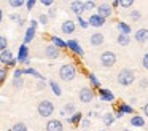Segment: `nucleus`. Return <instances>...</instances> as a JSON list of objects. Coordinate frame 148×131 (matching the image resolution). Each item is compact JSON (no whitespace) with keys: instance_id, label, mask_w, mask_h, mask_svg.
<instances>
[{"instance_id":"nucleus-9","label":"nucleus","mask_w":148,"mask_h":131,"mask_svg":"<svg viewBox=\"0 0 148 131\" xmlns=\"http://www.w3.org/2000/svg\"><path fill=\"white\" fill-rule=\"evenodd\" d=\"M45 56L48 58V59H58V58L61 56V50L56 48L54 45H48V46L45 48Z\"/></svg>"},{"instance_id":"nucleus-10","label":"nucleus","mask_w":148,"mask_h":131,"mask_svg":"<svg viewBox=\"0 0 148 131\" xmlns=\"http://www.w3.org/2000/svg\"><path fill=\"white\" fill-rule=\"evenodd\" d=\"M88 22H89V26H92V27H102L103 24H105V19L102 18V16H99L97 13H94V15H91L89 18H88Z\"/></svg>"},{"instance_id":"nucleus-37","label":"nucleus","mask_w":148,"mask_h":131,"mask_svg":"<svg viewBox=\"0 0 148 131\" xmlns=\"http://www.w3.org/2000/svg\"><path fill=\"white\" fill-rule=\"evenodd\" d=\"M5 78H7V69L5 67H0V85L5 82Z\"/></svg>"},{"instance_id":"nucleus-4","label":"nucleus","mask_w":148,"mask_h":131,"mask_svg":"<svg viewBox=\"0 0 148 131\" xmlns=\"http://www.w3.org/2000/svg\"><path fill=\"white\" fill-rule=\"evenodd\" d=\"M100 64L103 67H113L116 64V54L113 51H103L100 54Z\"/></svg>"},{"instance_id":"nucleus-2","label":"nucleus","mask_w":148,"mask_h":131,"mask_svg":"<svg viewBox=\"0 0 148 131\" xmlns=\"http://www.w3.org/2000/svg\"><path fill=\"white\" fill-rule=\"evenodd\" d=\"M118 83L121 86H129V85H132L134 83V80H135V72L132 69H123L121 72L118 73Z\"/></svg>"},{"instance_id":"nucleus-12","label":"nucleus","mask_w":148,"mask_h":131,"mask_svg":"<svg viewBox=\"0 0 148 131\" xmlns=\"http://www.w3.org/2000/svg\"><path fill=\"white\" fill-rule=\"evenodd\" d=\"M67 48L72 51V53H75V54H78V56H83V48L80 46V43H78L77 40H69L67 42Z\"/></svg>"},{"instance_id":"nucleus-44","label":"nucleus","mask_w":148,"mask_h":131,"mask_svg":"<svg viewBox=\"0 0 148 131\" xmlns=\"http://www.w3.org/2000/svg\"><path fill=\"white\" fill-rule=\"evenodd\" d=\"M81 126H84V128H88V126H91V123H89V120H88V118H83V120H81Z\"/></svg>"},{"instance_id":"nucleus-53","label":"nucleus","mask_w":148,"mask_h":131,"mask_svg":"<svg viewBox=\"0 0 148 131\" xmlns=\"http://www.w3.org/2000/svg\"><path fill=\"white\" fill-rule=\"evenodd\" d=\"M143 114H145V117H148V102L143 105Z\"/></svg>"},{"instance_id":"nucleus-46","label":"nucleus","mask_w":148,"mask_h":131,"mask_svg":"<svg viewBox=\"0 0 148 131\" xmlns=\"http://www.w3.org/2000/svg\"><path fill=\"white\" fill-rule=\"evenodd\" d=\"M37 26H38V21H37V19H32V21H30V27L37 30Z\"/></svg>"},{"instance_id":"nucleus-21","label":"nucleus","mask_w":148,"mask_h":131,"mask_svg":"<svg viewBox=\"0 0 148 131\" xmlns=\"http://www.w3.org/2000/svg\"><path fill=\"white\" fill-rule=\"evenodd\" d=\"M116 118H115V114H113V112H105V114L102 115V121H103L105 126H112Z\"/></svg>"},{"instance_id":"nucleus-40","label":"nucleus","mask_w":148,"mask_h":131,"mask_svg":"<svg viewBox=\"0 0 148 131\" xmlns=\"http://www.w3.org/2000/svg\"><path fill=\"white\" fill-rule=\"evenodd\" d=\"M142 66H143V69L148 70V53H145L143 58H142Z\"/></svg>"},{"instance_id":"nucleus-8","label":"nucleus","mask_w":148,"mask_h":131,"mask_svg":"<svg viewBox=\"0 0 148 131\" xmlns=\"http://www.w3.org/2000/svg\"><path fill=\"white\" fill-rule=\"evenodd\" d=\"M97 93H99V98H100V101H103V102H110L112 104L113 101H115V94H113L110 89H107V88H100V89H97Z\"/></svg>"},{"instance_id":"nucleus-3","label":"nucleus","mask_w":148,"mask_h":131,"mask_svg":"<svg viewBox=\"0 0 148 131\" xmlns=\"http://www.w3.org/2000/svg\"><path fill=\"white\" fill-rule=\"evenodd\" d=\"M37 112H38L40 117H51L53 114H54V104H53L51 101H48V99H43V101L38 102V105H37Z\"/></svg>"},{"instance_id":"nucleus-15","label":"nucleus","mask_w":148,"mask_h":131,"mask_svg":"<svg viewBox=\"0 0 148 131\" xmlns=\"http://www.w3.org/2000/svg\"><path fill=\"white\" fill-rule=\"evenodd\" d=\"M89 43L92 45V46H100V45L103 43V34H100V32L92 34L89 37Z\"/></svg>"},{"instance_id":"nucleus-56","label":"nucleus","mask_w":148,"mask_h":131,"mask_svg":"<svg viewBox=\"0 0 148 131\" xmlns=\"http://www.w3.org/2000/svg\"><path fill=\"white\" fill-rule=\"evenodd\" d=\"M2 19H3V11H2V8H0V22H2Z\"/></svg>"},{"instance_id":"nucleus-19","label":"nucleus","mask_w":148,"mask_h":131,"mask_svg":"<svg viewBox=\"0 0 148 131\" xmlns=\"http://www.w3.org/2000/svg\"><path fill=\"white\" fill-rule=\"evenodd\" d=\"M13 58L14 56H13V53H11L10 50H5V51H2V53H0V62L5 64V66H8V62H10Z\"/></svg>"},{"instance_id":"nucleus-38","label":"nucleus","mask_w":148,"mask_h":131,"mask_svg":"<svg viewBox=\"0 0 148 131\" xmlns=\"http://www.w3.org/2000/svg\"><path fill=\"white\" fill-rule=\"evenodd\" d=\"M83 6H84V11H88V10H92L96 6V3L94 2H83Z\"/></svg>"},{"instance_id":"nucleus-11","label":"nucleus","mask_w":148,"mask_h":131,"mask_svg":"<svg viewBox=\"0 0 148 131\" xmlns=\"http://www.w3.org/2000/svg\"><path fill=\"white\" fill-rule=\"evenodd\" d=\"M16 59H18V62H23V64L29 59V48H27V45L23 43L19 46V51H18V58H16Z\"/></svg>"},{"instance_id":"nucleus-32","label":"nucleus","mask_w":148,"mask_h":131,"mask_svg":"<svg viewBox=\"0 0 148 131\" xmlns=\"http://www.w3.org/2000/svg\"><path fill=\"white\" fill-rule=\"evenodd\" d=\"M77 21H78V24H80L81 29H88V27H89V22H88V19H84L83 16H77Z\"/></svg>"},{"instance_id":"nucleus-54","label":"nucleus","mask_w":148,"mask_h":131,"mask_svg":"<svg viewBox=\"0 0 148 131\" xmlns=\"http://www.w3.org/2000/svg\"><path fill=\"white\" fill-rule=\"evenodd\" d=\"M96 112H94V110H89V112H88V117H96Z\"/></svg>"},{"instance_id":"nucleus-5","label":"nucleus","mask_w":148,"mask_h":131,"mask_svg":"<svg viewBox=\"0 0 148 131\" xmlns=\"http://www.w3.org/2000/svg\"><path fill=\"white\" fill-rule=\"evenodd\" d=\"M94 89L92 88H88V86H84V88L80 89V93H78V99H80L81 102H84V104H88V102H91L94 99Z\"/></svg>"},{"instance_id":"nucleus-29","label":"nucleus","mask_w":148,"mask_h":131,"mask_svg":"<svg viewBox=\"0 0 148 131\" xmlns=\"http://www.w3.org/2000/svg\"><path fill=\"white\" fill-rule=\"evenodd\" d=\"M49 86H51L53 93H54L56 96H61L62 94V89H61V86H59V83L56 82V80H49Z\"/></svg>"},{"instance_id":"nucleus-48","label":"nucleus","mask_w":148,"mask_h":131,"mask_svg":"<svg viewBox=\"0 0 148 131\" xmlns=\"http://www.w3.org/2000/svg\"><path fill=\"white\" fill-rule=\"evenodd\" d=\"M16 62H18V59H16V58H13V59L8 62V67H14V66H16Z\"/></svg>"},{"instance_id":"nucleus-26","label":"nucleus","mask_w":148,"mask_h":131,"mask_svg":"<svg viewBox=\"0 0 148 131\" xmlns=\"http://www.w3.org/2000/svg\"><path fill=\"white\" fill-rule=\"evenodd\" d=\"M116 110H119L123 115L124 114H134V107L131 104H126V102H121V104L116 107Z\"/></svg>"},{"instance_id":"nucleus-18","label":"nucleus","mask_w":148,"mask_h":131,"mask_svg":"<svg viewBox=\"0 0 148 131\" xmlns=\"http://www.w3.org/2000/svg\"><path fill=\"white\" fill-rule=\"evenodd\" d=\"M61 114H62V115H67V117H72V115L77 114V107H75V104L69 102V104H65V105H64V109H62Z\"/></svg>"},{"instance_id":"nucleus-41","label":"nucleus","mask_w":148,"mask_h":131,"mask_svg":"<svg viewBox=\"0 0 148 131\" xmlns=\"http://www.w3.org/2000/svg\"><path fill=\"white\" fill-rule=\"evenodd\" d=\"M24 75L23 69H14V73H13V78H21Z\"/></svg>"},{"instance_id":"nucleus-30","label":"nucleus","mask_w":148,"mask_h":131,"mask_svg":"<svg viewBox=\"0 0 148 131\" xmlns=\"http://www.w3.org/2000/svg\"><path fill=\"white\" fill-rule=\"evenodd\" d=\"M11 131H27V126L23 121H18V123H14L13 126H11Z\"/></svg>"},{"instance_id":"nucleus-28","label":"nucleus","mask_w":148,"mask_h":131,"mask_svg":"<svg viewBox=\"0 0 148 131\" xmlns=\"http://www.w3.org/2000/svg\"><path fill=\"white\" fill-rule=\"evenodd\" d=\"M116 42H118V45H121V46H127L129 42H131V37H129V35L119 34L118 37H116Z\"/></svg>"},{"instance_id":"nucleus-47","label":"nucleus","mask_w":148,"mask_h":131,"mask_svg":"<svg viewBox=\"0 0 148 131\" xmlns=\"http://www.w3.org/2000/svg\"><path fill=\"white\" fill-rule=\"evenodd\" d=\"M40 3H42V5H45V6H53V2H51V0H42Z\"/></svg>"},{"instance_id":"nucleus-34","label":"nucleus","mask_w":148,"mask_h":131,"mask_svg":"<svg viewBox=\"0 0 148 131\" xmlns=\"http://www.w3.org/2000/svg\"><path fill=\"white\" fill-rule=\"evenodd\" d=\"M13 86L16 89L23 88V86H24V78H23V77H21V78H13Z\"/></svg>"},{"instance_id":"nucleus-6","label":"nucleus","mask_w":148,"mask_h":131,"mask_svg":"<svg viewBox=\"0 0 148 131\" xmlns=\"http://www.w3.org/2000/svg\"><path fill=\"white\" fill-rule=\"evenodd\" d=\"M97 15L102 16L103 19L112 18V15H113V8H112V5H110V3H100V5L97 6Z\"/></svg>"},{"instance_id":"nucleus-33","label":"nucleus","mask_w":148,"mask_h":131,"mask_svg":"<svg viewBox=\"0 0 148 131\" xmlns=\"http://www.w3.org/2000/svg\"><path fill=\"white\" fill-rule=\"evenodd\" d=\"M8 5L13 6V8H21V6L26 5V2H23V0H11V2H8Z\"/></svg>"},{"instance_id":"nucleus-24","label":"nucleus","mask_w":148,"mask_h":131,"mask_svg":"<svg viewBox=\"0 0 148 131\" xmlns=\"http://www.w3.org/2000/svg\"><path fill=\"white\" fill-rule=\"evenodd\" d=\"M131 125L132 126H137V128H142V126H145V118L142 117V115H132Z\"/></svg>"},{"instance_id":"nucleus-25","label":"nucleus","mask_w":148,"mask_h":131,"mask_svg":"<svg viewBox=\"0 0 148 131\" xmlns=\"http://www.w3.org/2000/svg\"><path fill=\"white\" fill-rule=\"evenodd\" d=\"M23 72L26 73V75H34L35 78H38L40 82H42V80H45V77H43L42 73L38 72V70L34 69V67H26V69H23Z\"/></svg>"},{"instance_id":"nucleus-39","label":"nucleus","mask_w":148,"mask_h":131,"mask_svg":"<svg viewBox=\"0 0 148 131\" xmlns=\"http://www.w3.org/2000/svg\"><path fill=\"white\" fill-rule=\"evenodd\" d=\"M140 11H137V10H134V11H131V19H134V21H138L140 19Z\"/></svg>"},{"instance_id":"nucleus-42","label":"nucleus","mask_w":148,"mask_h":131,"mask_svg":"<svg viewBox=\"0 0 148 131\" xmlns=\"http://www.w3.org/2000/svg\"><path fill=\"white\" fill-rule=\"evenodd\" d=\"M35 0H29V2H26V6H27V10H29V11H30V10H32L34 8V6H35Z\"/></svg>"},{"instance_id":"nucleus-13","label":"nucleus","mask_w":148,"mask_h":131,"mask_svg":"<svg viewBox=\"0 0 148 131\" xmlns=\"http://www.w3.org/2000/svg\"><path fill=\"white\" fill-rule=\"evenodd\" d=\"M75 27H77V24H75L73 21H70V19H69V21H64L62 22V26H61V30H62V34H73L75 32Z\"/></svg>"},{"instance_id":"nucleus-16","label":"nucleus","mask_w":148,"mask_h":131,"mask_svg":"<svg viewBox=\"0 0 148 131\" xmlns=\"http://www.w3.org/2000/svg\"><path fill=\"white\" fill-rule=\"evenodd\" d=\"M135 40H137L138 43L148 42V29H138V30L135 32Z\"/></svg>"},{"instance_id":"nucleus-51","label":"nucleus","mask_w":148,"mask_h":131,"mask_svg":"<svg viewBox=\"0 0 148 131\" xmlns=\"http://www.w3.org/2000/svg\"><path fill=\"white\" fill-rule=\"evenodd\" d=\"M10 19H13V21H19V15H14V13H13V15H10Z\"/></svg>"},{"instance_id":"nucleus-57","label":"nucleus","mask_w":148,"mask_h":131,"mask_svg":"<svg viewBox=\"0 0 148 131\" xmlns=\"http://www.w3.org/2000/svg\"><path fill=\"white\" fill-rule=\"evenodd\" d=\"M123 131H131V130H123Z\"/></svg>"},{"instance_id":"nucleus-49","label":"nucleus","mask_w":148,"mask_h":131,"mask_svg":"<svg viewBox=\"0 0 148 131\" xmlns=\"http://www.w3.org/2000/svg\"><path fill=\"white\" fill-rule=\"evenodd\" d=\"M110 5H112V8H118V6H119V0H113Z\"/></svg>"},{"instance_id":"nucleus-17","label":"nucleus","mask_w":148,"mask_h":131,"mask_svg":"<svg viewBox=\"0 0 148 131\" xmlns=\"http://www.w3.org/2000/svg\"><path fill=\"white\" fill-rule=\"evenodd\" d=\"M51 45H54V46L59 48V50L67 48V42H64L61 37H58V35H53V37H51Z\"/></svg>"},{"instance_id":"nucleus-22","label":"nucleus","mask_w":148,"mask_h":131,"mask_svg":"<svg viewBox=\"0 0 148 131\" xmlns=\"http://www.w3.org/2000/svg\"><path fill=\"white\" fill-rule=\"evenodd\" d=\"M81 120H83V114H81V112H77V114L72 115V117H67V121L70 125H73V126H78V125L81 123Z\"/></svg>"},{"instance_id":"nucleus-27","label":"nucleus","mask_w":148,"mask_h":131,"mask_svg":"<svg viewBox=\"0 0 148 131\" xmlns=\"http://www.w3.org/2000/svg\"><path fill=\"white\" fill-rule=\"evenodd\" d=\"M34 37H35V29L29 27V29L26 30V35H24V45L30 43V42L34 40Z\"/></svg>"},{"instance_id":"nucleus-20","label":"nucleus","mask_w":148,"mask_h":131,"mask_svg":"<svg viewBox=\"0 0 148 131\" xmlns=\"http://www.w3.org/2000/svg\"><path fill=\"white\" fill-rule=\"evenodd\" d=\"M116 27H118L119 34H123V35H129V34L132 32L131 26H129V24H126V22H123V21L116 22Z\"/></svg>"},{"instance_id":"nucleus-7","label":"nucleus","mask_w":148,"mask_h":131,"mask_svg":"<svg viewBox=\"0 0 148 131\" xmlns=\"http://www.w3.org/2000/svg\"><path fill=\"white\" fill-rule=\"evenodd\" d=\"M45 130L46 131H62L64 130V125H62V121L58 120V118H51V120H48Z\"/></svg>"},{"instance_id":"nucleus-50","label":"nucleus","mask_w":148,"mask_h":131,"mask_svg":"<svg viewBox=\"0 0 148 131\" xmlns=\"http://www.w3.org/2000/svg\"><path fill=\"white\" fill-rule=\"evenodd\" d=\"M54 16H56V10L51 8V10H49V13H48V18H54Z\"/></svg>"},{"instance_id":"nucleus-55","label":"nucleus","mask_w":148,"mask_h":131,"mask_svg":"<svg viewBox=\"0 0 148 131\" xmlns=\"http://www.w3.org/2000/svg\"><path fill=\"white\" fill-rule=\"evenodd\" d=\"M24 22H26V19H23V18H21L19 21H18V24H19V26H24Z\"/></svg>"},{"instance_id":"nucleus-35","label":"nucleus","mask_w":148,"mask_h":131,"mask_svg":"<svg viewBox=\"0 0 148 131\" xmlns=\"http://www.w3.org/2000/svg\"><path fill=\"white\" fill-rule=\"evenodd\" d=\"M132 5H134L132 0H119V6H121V8H131Z\"/></svg>"},{"instance_id":"nucleus-31","label":"nucleus","mask_w":148,"mask_h":131,"mask_svg":"<svg viewBox=\"0 0 148 131\" xmlns=\"http://www.w3.org/2000/svg\"><path fill=\"white\" fill-rule=\"evenodd\" d=\"M5 50H8V40L5 35H0V53Z\"/></svg>"},{"instance_id":"nucleus-1","label":"nucleus","mask_w":148,"mask_h":131,"mask_svg":"<svg viewBox=\"0 0 148 131\" xmlns=\"http://www.w3.org/2000/svg\"><path fill=\"white\" fill-rule=\"evenodd\" d=\"M77 77V66L75 64H64L59 69V78L64 82H72Z\"/></svg>"},{"instance_id":"nucleus-45","label":"nucleus","mask_w":148,"mask_h":131,"mask_svg":"<svg viewBox=\"0 0 148 131\" xmlns=\"http://www.w3.org/2000/svg\"><path fill=\"white\" fill-rule=\"evenodd\" d=\"M46 86V82L45 80H42V82H38V85H37V89H43Z\"/></svg>"},{"instance_id":"nucleus-36","label":"nucleus","mask_w":148,"mask_h":131,"mask_svg":"<svg viewBox=\"0 0 148 131\" xmlns=\"http://www.w3.org/2000/svg\"><path fill=\"white\" fill-rule=\"evenodd\" d=\"M48 21H49L48 15H40V16H38V24H43V26H46V24H48Z\"/></svg>"},{"instance_id":"nucleus-14","label":"nucleus","mask_w":148,"mask_h":131,"mask_svg":"<svg viewBox=\"0 0 148 131\" xmlns=\"http://www.w3.org/2000/svg\"><path fill=\"white\" fill-rule=\"evenodd\" d=\"M70 11L75 13L77 16H81V13L84 11L83 2H80V0H77V2H72V3H70Z\"/></svg>"},{"instance_id":"nucleus-43","label":"nucleus","mask_w":148,"mask_h":131,"mask_svg":"<svg viewBox=\"0 0 148 131\" xmlns=\"http://www.w3.org/2000/svg\"><path fill=\"white\" fill-rule=\"evenodd\" d=\"M140 88H148V78H142L140 80Z\"/></svg>"},{"instance_id":"nucleus-52","label":"nucleus","mask_w":148,"mask_h":131,"mask_svg":"<svg viewBox=\"0 0 148 131\" xmlns=\"http://www.w3.org/2000/svg\"><path fill=\"white\" fill-rule=\"evenodd\" d=\"M113 114H115V118H123V114L119 110H116V109H115V112H113Z\"/></svg>"},{"instance_id":"nucleus-23","label":"nucleus","mask_w":148,"mask_h":131,"mask_svg":"<svg viewBox=\"0 0 148 131\" xmlns=\"http://www.w3.org/2000/svg\"><path fill=\"white\" fill-rule=\"evenodd\" d=\"M88 80H89V83H91V88L100 89V80L97 78V75H96L94 72H89V73H88Z\"/></svg>"},{"instance_id":"nucleus-58","label":"nucleus","mask_w":148,"mask_h":131,"mask_svg":"<svg viewBox=\"0 0 148 131\" xmlns=\"http://www.w3.org/2000/svg\"><path fill=\"white\" fill-rule=\"evenodd\" d=\"M99 131H105V130H99Z\"/></svg>"}]
</instances>
